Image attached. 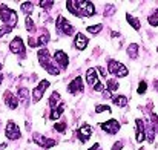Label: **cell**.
I'll list each match as a JSON object with an SVG mask.
<instances>
[{
  "label": "cell",
  "instance_id": "cell-1",
  "mask_svg": "<svg viewBox=\"0 0 158 150\" xmlns=\"http://www.w3.org/2000/svg\"><path fill=\"white\" fill-rule=\"evenodd\" d=\"M0 17H2L3 23L9 28H14L17 25V14L5 5H2V8H0Z\"/></svg>",
  "mask_w": 158,
  "mask_h": 150
},
{
  "label": "cell",
  "instance_id": "cell-2",
  "mask_svg": "<svg viewBox=\"0 0 158 150\" xmlns=\"http://www.w3.org/2000/svg\"><path fill=\"white\" fill-rule=\"evenodd\" d=\"M77 3V11H78V17H92L95 14V8L92 5V2H86V0H75Z\"/></svg>",
  "mask_w": 158,
  "mask_h": 150
},
{
  "label": "cell",
  "instance_id": "cell-3",
  "mask_svg": "<svg viewBox=\"0 0 158 150\" xmlns=\"http://www.w3.org/2000/svg\"><path fill=\"white\" fill-rule=\"evenodd\" d=\"M107 71H109L112 75L118 77V78H121V77H126V75L129 74L127 67H126L123 63L117 61V60H110V61H109V64H107Z\"/></svg>",
  "mask_w": 158,
  "mask_h": 150
},
{
  "label": "cell",
  "instance_id": "cell-4",
  "mask_svg": "<svg viewBox=\"0 0 158 150\" xmlns=\"http://www.w3.org/2000/svg\"><path fill=\"white\" fill-rule=\"evenodd\" d=\"M55 26H57V31H58L60 34H64V35H72V34L75 32V28H74L63 15H58V17H57Z\"/></svg>",
  "mask_w": 158,
  "mask_h": 150
},
{
  "label": "cell",
  "instance_id": "cell-5",
  "mask_svg": "<svg viewBox=\"0 0 158 150\" xmlns=\"http://www.w3.org/2000/svg\"><path fill=\"white\" fill-rule=\"evenodd\" d=\"M5 135H6V138L8 140H19L20 138V129H19V126L15 124V123H12V121H9L8 123V126H6V130H5Z\"/></svg>",
  "mask_w": 158,
  "mask_h": 150
},
{
  "label": "cell",
  "instance_id": "cell-6",
  "mask_svg": "<svg viewBox=\"0 0 158 150\" xmlns=\"http://www.w3.org/2000/svg\"><path fill=\"white\" fill-rule=\"evenodd\" d=\"M48 87H49V81H48V80H43V81L32 91V101H34V103H39V101L42 100V97H43V92H45Z\"/></svg>",
  "mask_w": 158,
  "mask_h": 150
},
{
  "label": "cell",
  "instance_id": "cell-7",
  "mask_svg": "<svg viewBox=\"0 0 158 150\" xmlns=\"http://www.w3.org/2000/svg\"><path fill=\"white\" fill-rule=\"evenodd\" d=\"M100 127H102V130H105L107 133L115 135V133L120 130V123H118L117 120H109V121H106V123H102Z\"/></svg>",
  "mask_w": 158,
  "mask_h": 150
},
{
  "label": "cell",
  "instance_id": "cell-8",
  "mask_svg": "<svg viewBox=\"0 0 158 150\" xmlns=\"http://www.w3.org/2000/svg\"><path fill=\"white\" fill-rule=\"evenodd\" d=\"M83 80H81V77H75L71 83H69V86H68V91L72 94V95H75V94H81L83 92Z\"/></svg>",
  "mask_w": 158,
  "mask_h": 150
},
{
  "label": "cell",
  "instance_id": "cell-9",
  "mask_svg": "<svg viewBox=\"0 0 158 150\" xmlns=\"http://www.w3.org/2000/svg\"><path fill=\"white\" fill-rule=\"evenodd\" d=\"M54 60H55V63L60 66V69H66V67H68V64H69L68 54H66V52H63V51H57V52L54 54Z\"/></svg>",
  "mask_w": 158,
  "mask_h": 150
},
{
  "label": "cell",
  "instance_id": "cell-10",
  "mask_svg": "<svg viewBox=\"0 0 158 150\" xmlns=\"http://www.w3.org/2000/svg\"><path fill=\"white\" fill-rule=\"evenodd\" d=\"M9 49H11V52H14V54L25 55V45H23V40H22L20 37H15V39L11 42Z\"/></svg>",
  "mask_w": 158,
  "mask_h": 150
},
{
  "label": "cell",
  "instance_id": "cell-11",
  "mask_svg": "<svg viewBox=\"0 0 158 150\" xmlns=\"http://www.w3.org/2000/svg\"><path fill=\"white\" fill-rule=\"evenodd\" d=\"M34 141L40 146V147H43V149H51V147H54L55 146V141L54 140H51V138H43L42 135H34Z\"/></svg>",
  "mask_w": 158,
  "mask_h": 150
},
{
  "label": "cell",
  "instance_id": "cell-12",
  "mask_svg": "<svg viewBox=\"0 0 158 150\" xmlns=\"http://www.w3.org/2000/svg\"><path fill=\"white\" fill-rule=\"evenodd\" d=\"M88 45H89V40H88V37L85 35V34H77L75 35V40H74V46L77 48L78 51H83L88 48Z\"/></svg>",
  "mask_w": 158,
  "mask_h": 150
},
{
  "label": "cell",
  "instance_id": "cell-13",
  "mask_svg": "<svg viewBox=\"0 0 158 150\" xmlns=\"http://www.w3.org/2000/svg\"><path fill=\"white\" fill-rule=\"evenodd\" d=\"M77 135H78V140H80L81 143H86V141L91 138V135H92V127L88 126V124H85V126L77 132Z\"/></svg>",
  "mask_w": 158,
  "mask_h": 150
},
{
  "label": "cell",
  "instance_id": "cell-14",
  "mask_svg": "<svg viewBox=\"0 0 158 150\" xmlns=\"http://www.w3.org/2000/svg\"><path fill=\"white\" fill-rule=\"evenodd\" d=\"M3 98H5V103H6V106L9 107V109H17V106H19V100L9 92V91H6L5 92V95H3Z\"/></svg>",
  "mask_w": 158,
  "mask_h": 150
},
{
  "label": "cell",
  "instance_id": "cell-15",
  "mask_svg": "<svg viewBox=\"0 0 158 150\" xmlns=\"http://www.w3.org/2000/svg\"><path fill=\"white\" fill-rule=\"evenodd\" d=\"M86 83H88L89 86H95V84L98 83V77H97V69L91 67V69H88V71H86Z\"/></svg>",
  "mask_w": 158,
  "mask_h": 150
},
{
  "label": "cell",
  "instance_id": "cell-16",
  "mask_svg": "<svg viewBox=\"0 0 158 150\" xmlns=\"http://www.w3.org/2000/svg\"><path fill=\"white\" fill-rule=\"evenodd\" d=\"M137 123V143H143L144 140H146V133H144V123H143V120H137L135 121Z\"/></svg>",
  "mask_w": 158,
  "mask_h": 150
},
{
  "label": "cell",
  "instance_id": "cell-17",
  "mask_svg": "<svg viewBox=\"0 0 158 150\" xmlns=\"http://www.w3.org/2000/svg\"><path fill=\"white\" fill-rule=\"evenodd\" d=\"M37 58H39V63L43 66L45 63L51 61V54H49V51L46 49V48H43V49L39 51V54H37Z\"/></svg>",
  "mask_w": 158,
  "mask_h": 150
},
{
  "label": "cell",
  "instance_id": "cell-18",
  "mask_svg": "<svg viewBox=\"0 0 158 150\" xmlns=\"http://www.w3.org/2000/svg\"><path fill=\"white\" fill-rule=\"evenodd\" d=\"M112 103H114L117 107H126L127 98H126L124 95H115V97H112Z\"/></svg>",
  "mask_w": 158,
  "mask_h": 150
},
{
  "label": "cell",
  "instance_id": "cell-19",
  "mask_svg": "<svg viewBox=\"0 0 158 150\" xmlns=\"http://www.w3.org/2000/svg\"><path fill=\"white\" fill-rule=\"evenodd\" d=\"M19 98H20V101L26 106L28 104V101H29V91L26 89V87H20L19 89Z\"/></svg>",
  "mask_w": 158,
  "mask_h": 150
},
{
  "label": "cell",
  "instance_id": "cell-20",
  "mask_svg": "<svg viewBox=\"0 0 158 150\" xmlns=\"http://www.w3.org/2000/svg\"><path fill=\"white\" fill-rule=\"evenodd\" d=\"M63 110H64V104H63V103H60L52 112H51V120H58V118H60V115L63 113Z\"/></svg>",
  "mask_w": 158,
  "mask_h": 150
},
{
  "label": "cell",
  "instance_id": "cell-21",
  "mask_svg": "<svg viewBox=\"0 0 158 150\" xmlns=\"http://www.w3.org/2000/svg\"><path fill=\"white\" fill-rule=\"evenodd\" d=\"M126 18H127V22H129V25L134 28V29H137V31H140V28H141V25H140V20L138 18H135V17H132L131 14H126Z\"/></svg>",
  "mask_w": 158,
  "mask_h": 150
},
{
  "label": "cell",
  "instance_id": "cell-22",
  "mask_svg": "<svg viewBox=\"0 0 158 150\" xmlns=\"http://www.w3.org/2000/svg\"><path fill=\"white\" fill-rule=\"evenodd\" d=\"M43 67H45V69H46V72H48V74H51V75H58V74H60V69H58V67H55L51 61L45 63V64H43Z\"/></svg>",
  "mask_w": 158,
  "mask_h": 150
},
{
  "label": "cell",
  "instance_id": "cell-23",
  "mask_svg": "<svg viewBox=\"0 0 158 150\" xmlns=\"http://www.w3.org/2000/svg\"><path fill=\"white\" fill-rule=\"evenodd\" d=\"M66 8H68V11H69L72 15H78V11H77V3H75L74 0H68V2H66Z\"/></svg>",
  "mask_w": 158,
  "mask_h": 150
},
{
  "label": "cell",
  "instance_id": "cell-24",
  "mask_svg": "<svg viewBox=\"0 0 158 150\" xmlns=\"http://www.w3.org/2000/svg\"><path fill=\"white\" fill-rule=\"evenodd\" d=\"M49 40H51V35H49L48 32H43V34L39 37V40H37V46H45Z\"/></svg>",
  "mask_w": 158,
  "mask_h": 150
},
{
  "label": "cell",
  "instance_id": "cell-25",
  "mask_svg": "<svg viewBox=\"0 0 158 150\" xmlns=\"http://www.w3.org/2000/svg\"><path fill=\"white\" fill-rule=\"evenodd\" d=\"M25 28H26L28 32H34V31H35V25H34V20H32L31 17H26V20H25Z\"/></svg>",
  "mask_w": 158,
  "mask_h": 150
},
{
  "label": "cell",
  "instance_id": "cell-26",
  "mask_svg": "<svg viewBox=\"0 0 158 150\" xmlns=\"http://www.w3.org/2000/svg\"><path fill=\"white\" fill-rule=\"evenodd\" d=\"M127 54H129V57L134 60V58H137V55H138V45H129V48H127Z\"/></svg>",
  "mask_w": 158,
  "mask_h": 150
},
{
  "label": "cell",
  "instance_id": "cell-27",
  "mask_svg": "<svg viewBox=\"0 0 158 150\" xmlns=\"http://www.w3.org/2000/svg\"><path fill=\"white\" fill-rule=\"evenodd\" d=\"M22 11H23L25 14H28V17H29V14L32 12V2H26V3H22Z\"/></svg>",
  "mask_w": 158,
  "mask_h": 150
},
{
  "label": "cell",
  "instance_id": "cell-28",
  "mask_svg": "<svg viewBox=\"0 0 158 150\" xmlns=\"http://www.w3.org/2000/svg\"><path fill=\"white\" fill-rule=\"evenodd\" d=\"M60 100V95H58V92H54L52 94V97H51V98H49V106H51V109H55V103H57V101Z\"/></svg>",
  "mask_w": 158,
  "mask_h": 150
},
{
  "label": "cell",
  "instance_id": "cell-29",
  "mask_svg": "<svg viewBox=\"0 0 158 150\" xmlns=\"http://www.w3.org/2000/svg\"><path fill=\"white\" fill-rule=\"evenodd\" d=\"M102 25H94V26H88V32L89 34H98L102 31Z\"/></svg>",
  "mask_w": 158,
  "mask_h": 150
},
{
  "label": "cell",
  "instance_id": "cell-30",
  "mask_svg": "<svg viewBox=\"0 0 158 150\" xmlns=\"http://www.w3.org/2000/svg\"><path fill=\"white\" fill-rule=\"evenodd\" d=\"M148 22H149V25H152V26H158V11L155 12V14L149 15Z\"/></svg>",
  "mask_w": 158,
  "mask_h": 150
},
{
  "label": "cell",
  "instance_id": "cell-31",
  "mask_svg": "<svg viewBox=\"0 0 158 150\" xmlns=\"http://www.w3.org/2000/svg\"><path fill=\"white\" fill-rule=\"evenodd\" d=\"M107 89H109V92L117 91V89H118V83H117L115 80H109V81H107Z\"/></svg>",
  "mask_w": 158,
  "mask_h": 150
},
{
  "label": "cell",
  "instance_id": "cell-32",
  "mask_svg": "<svg viewBox=\"0 0 158 150\" xmlns=\"http://www.w3.org/2000/svg\"><path fill=\"white\" fill-rule=\"evenodd\" d=\"M146 89H148V83H146V81H141L140 86H138V89H137V94H138V95H143V94L146 92Z\"/></svg>",
  "mask_w": 158,
  "mask_h": 150
},
{
  "label": "cell",
  "instance_id": "cell-33",
  "mask_svg": "<svg viewBox=\"0 0 158 150\" xmlns=\"http://www.w3.org/2000/svg\"><path fill=\"white\" fill-rule=\"evenodd\" d=\"M39 5H40V8H43V9H49V8H52L54 2H46V0H40V2H39Z\"/></svg>",
  "mask_w": 158,
  "mask_h": 150
},
{
  "label": "cell",
  "instance_id": "cell-34",
  "mask_svg": "<svg viewBox=\"0 0 158 150\" xmlns=\"http://www.w3.org/2000/svg\"><path fill=\"white\" fill-rule=\"evenodd\" d=\"M54 129H55L57 132H61V133H63V132L66 130V124H64V123H57V124L54 126Z\"/></svg>",
  "mask_w": 158,
  "mask_h": 150
},
{
  "label": "cell",
  "instance_id": "cell-35",
  "mask_svg": "<svg viewBox=\"0 0 158 150\" xmlns=\"http://www.w3.org/2000/svg\"><path fill=\"white\" fill-rule=\"evenodd\" d=\"M105 110H107V112H109V110H110V107H109V106H105V104H102V106H97V109H95V112H97V113L105 112Z\"/></svg>",
  "mask_w": 158,
  "mask_h": 150
},
{
  "label": "cell",
  "instance_id": "cell-36",
  "mask_svg": "<svg viewBox=\"0 0 158 150\" xmlns=\"http://www.w3.org/2000/svg\"><path fill=\"white\" fill-rule=\"evenodd\" d=\"M11 31H12V28H9V26H5L3 29H0V37H2V35H6V34H8V32H11Z\"/></svg>",
  "mask_w": 158,
  "mask_h": 150
},
{
  "label": "cell",
  "instance_id": "cell-37",
  "mask_svg": "<svg viewBox=\"0 0 158 150\" xmlns=\"http://www.w3.org/2000/svg\"><path fill=\"white\" fill-rule=\"evenodd\" d=\"M123 146H124V144H123L121 141H117V143L112 146V150H121L123 149Z\"/></svg>",
  "mask_w": 158,
  "mask_h": 150
},
{
  "label": "cell",
  "instance_id": "cell-38",
  "mask_svg": "<svg viewBox=\"0 0 158 150\" xmlns=\"http://www.w3.org/2000/svg\"><path fill=\"white\" fill-rule=\"evenodd\" d=\"M94 89H95L97 92H103V89H105V86H103L102 83H97V84L94 86Z\"/></svg>",
  "mask_w": 158,
  "mask_h": 150
},
{
  "label": "cell",
  "instance_id": "cell-39",
  "mask_svg": "<svg viewBox=\"0 0 158 150\" xmlns=\"http://www.w3.org/2000/svg\"><path fill=\"white\" fill-rule=\"evenodd\" d=\"M114 11H115V8H114V6H107V8H106V11H105V15H110V12L114 14Z\"/></svg>",
  "mask_w": 158,
  "mask_h": 150
},
{
  "label": "cell",
  "instance_id": "cell-40",
  "mask_svg": "<svg viewBox=\"0 0 158 150\" xmlns=\"http://www.w3.org/2000/svg\"><path fill=\"white\" fill-rule=\"evenodd\" d=\"M97 71H98V72H100V74H102L103 77H106V75H107V72H106V69H105V67H102V66H98V67H97Z\"/></svg>",
  "mask_w": 158,
  "mask_h": 150
},
{
  "label": "cell",
  "instance_id": "cell-41",
  "mask_svg": "<svg viewBox=\"0 0 158 150\" xmlns=\"http://www.w3.org/2000/svg\"><path fill=\"white\" fill-rule=\"evenodd\" d=\"M103 98H110V92H109V91L103 92Z\"/></svg>",
  "mask_w": 158,
  "mask_h": 150
},
{
  "label": "cell",
  "instance_id": "cell-42",
  "mask_svg": "<svg viewBox=\"0 0 158 150\" xmlns=\"http://www.w3.org/2000/svg\"><path fill=\"white\" fill-rule=\"evenodd\" d=\"M89 150H100V146H98V144H94V146H92Z\"/></svg>",
  "mask_w": 158,
  "mask_h": 150
},
{
  "label": "cell",
  "instance_id": "cell-43",
  "mask_svg": "<svg viewBox=\"0 0 158 150\" xmlns=\"http://www.w3.org/2000/svg\"><path fill=\"white\" fill-rule=\"evenodd\" d=\"M152 118H154V123L157 124V127H158V116L157 115H152Z\"/></svg>",
  "mask_w": 158,
  "mask_h": 150
},
{
  "label": "cell",
  "instance_id": "cell-44",
  "mask_svg": "<svg viewBox=\"0 0 158 150\" xmlns=\"http://www.w3.org/2000/svg\"><path fill=\"white\" fill-rule=\"evenodd\" d=\"M2 81H3V75L0 74V83H2Z\"/></svg>",
  "mask_w": 158,
  "mask_h": 150
},
{
  "label": "cell",
  "instance_id": "cell-45",
  "mask_svg": "<svg viewBox=\"0 0 158 150\" xmlns=\"http://www.w3.org/2000/svg\"><path fill=\"white\" fill-rule=\"evenodd\" d=\"M0 71H2V63H0Z\"/></svg>",
  "mask_w": 158,
  "mask_h": 150
}]
</instances>
